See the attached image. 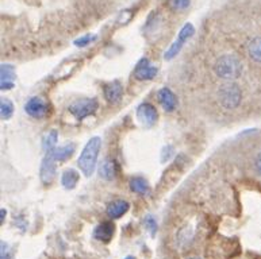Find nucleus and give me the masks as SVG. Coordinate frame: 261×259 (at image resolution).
<instances>
[{
	"label": "nucleus",
	"mask_w": 261,
	"mask_h": 259,
	"mask_svg": "<svg viewBox=\"0 0 261 259\" xmlns=\"http://www.w3.org/2000/svg\"><path fill=\"white\" fill-rule=\"evenodd\" d=\"M246 51L254 62L261 64V37H256L252 39L246 46Z\"/></svg>",
	"instance_id": "obj_17"
},
{
	"label": "nucleus",
	"mask_w": 261,
	"mask_h": 259,
	"mask_svg": "<svg viewBox=\"0 0 261 259\" xmlns=\"http://www.w3.org/2000/svg\"><path fill=\"white\" fill-rule=\"evenodd\" d=\"M98 109L96 99H82L69 105V112L77 120H83L90 115H94Z\"/></svg>",
	"instance_id": "obj_4"
},
{
	"label": "nucleus",
	"mask_w": 261,
	"mask_h": 259,
	"mask_svg": "<svg viewBox=\"0 0 261 259\" xmlns=\"http://www.w3.org/2000/svg\"><path fill=\"white\" fill-rule=\"evenodd\" d=\"M137 118L140 120L141 123L146 126V127H150L153 124L157 122V111L156 108L153 107L152 104H149V103H145V104H141L137 109Z\"/></svg>",
	"instance_id": "obj_9"
},
{
	"label": "nucleus",
	"mask_w": 261,
	"mask_h": 259,
	"mask_svg": "<svg viewBox=\"0 0 261 259\" xmlns=\"http://www.w3.org/2000/svg\"><path fill=\"white\" fill-rule=\"evenodd\" d=\"M56 178V159L53 158L51 151L46 153L41 163V181L45 185H50Z\"/></svg>",
	"instance_id": "obj_6"
},
{
	"label": "nucleus",
	"mask_w": 261,
	"mask_h": 259,
	"mask_svg": "<svg viewBox=\"0 0 261 259\" xmlns=\"http://www.w3.org/2000/svg\"><path fill=\"white\" fill-rule=\"evenodd\" d=\"M254 169H256L258 176H261V153L254 159Z\"/></svg>",
	"instance_id": "obj_26"
},
{
	"label": "nucleus",
	"mask_w": 261,
	"mask_h": 259,
	"mask_svg": "<svg viewBox=\"0 0 261 259\" xmlns=\"http://www.w3.org/2000/svg\"><path fill=\"white\" fill-rule=\"evenodd\" d=\"M0 74H2V82H0L2 89L3 91L11 89L14 87V80H15V68L10 64H4L2 65Z\"/></svg>",
	"instance_id": "obj_13"
},
{
	"label": "nucleus",
	"mask_w": 261,
	"mask_h": 259,
	"mask_svg": "<svg viewBox=\"0 0 261 259\" xmlns=\"http://www.w3.org/2000/svg\"><path fill=\"white\" fill-rule=\"evenodd\" d=\"M242 92L241 88L234 84L233 81H229L223 84L218 89V101L225 109H236L241 104Z\"/></svg>",
	"instance_id": "obj_3"
},
{
	"label": "nucleus",
	"mask_w": 261,
	"mask_h": 259,
	"mask_svg": "<svg viewBox=\"0 0 261 259\" xmlns=\"http://www.w3.org/2000/svg\"><path fill=\"white\" fill-rule=\"evenodd\" d=\"M24 111L34 119H42L47 113L46 101H43L41 97H32L24 105Z\"/></svg>",
	"instance_id": "obj_7"
},
{
	"label": "nucleus",
	"mask_w": 261,
	"mask_h": 259,
	"mask_svg": "<svg viewBox=\"0 0 261 259\" xmlns=\"http://www.w3.org/2000/svg\"><path fill=\"white\" fill-rule=\"evenodd\" d=\"M157 69L156 66H153L150 62L148 61V58H144L138 62V65L136 66V70H134V76H136L137 80H141V81H146V80H152V78L156 77Z\"/></svg>",
	"instance_id": "obj_8"
},
{
	"label": "nucleus",
	"mask_w": 261,
	"mask_h": 259,
	"mask_svg": "<svg viewBox=\"0 0 261 259\" xmlns=\"http://www.w3.org/2000/svg\"><path fill=\"white\" fill-rule=\"evenodd\" d=\"M100 147L101 139L99 136H94V138H91V139L87 142L86 147H84L82 151V155L79 157V169L82 170V173H84L86 177H91V176L94 174Z\"/></svg>",
	"instance_id": "obj_1"
},
{
	"label": "nucleus",
	"mask_w": 261,
	"mask_h": 259,
	"mask_svg": "<svg viewBox=\"0 0 261 259\" xmlns=\"http://www.w3.org/2000/svg\"><path fill=\"white\" fill-rule=\"evenodd\" d=\"M74 143H66L63 145V146L56 147L55 150L51 151V154H53V158L56 161H60V162H63V161H66V159H69L74 153Z\"/></svg>",
	"instance_id": "obj_16"
},
{
	"label": "nucleus",
	"mask_w": 261,
	"mask_h": 259,
	"mask_svg": "<svg viewBox=\"0 0 261 259\" xmlns=\"http://www.w3.org/2000/svg\"><path fill=\"white\" fill-rule=\"evenodd\" d=\"M114 232H115V225L111 221H103L94 229V238L103 243H109L110 240L113 239Z\"/></svg>",
	"instance_id": "obj_10"
},
{
	"label": "nucleus",
	"mask_w": 261,
	"mask_h": 259,
	"mask_svg": "<svg viewBox=\"0 0 261 259\" xmlns=\"http://www.w3.org/2000/svg\"><path fill=\"white\" fill-rule=\"evenodd\" d=\"M126 259H136V258H134V256H127Z\"/></svg>",
	"instance_id": "obj_29"
},
{
	"label": "nucleus",
	"mask_w": 261,
	"mask_h": 259,
	"mask_svg": "<svg viewBox=\"0 0 261 259\" xmlns=\"http://www.w3.org/2000/svg\"><path fill=\"white\" fill-rule=\"evenodd\" d=\"M0 215H2V223H3L4 217H6V209H2V211H0Z\"/></svg>",
	"instance_id": "obj_27"
},
{
	"label": "nucleus",
	"mask_w": 261,
	"mask_h": 259,
	"mask_svg": "<svg viewBox=\"0 0 261 259\" xmlns=\"http://www.w3.org/2000/svg\"><path fill=\"white\" fill-rule=\"evenodd\" d=\"M145 225H146V228H148L149 232H150V235L152 236L156 235L157 223H156V220H154V217L150 216V215L145 217Z\"/></svg>",
	"instance_id": "obj_24"
},
{
	"label": "nucleus",
	"mask_w": 261,
	"mask_h": 259,
	"mask_svg": "<svg viewBox=\"0 0 261 259\" xmlns=\"http://www.w3.org/2000/svg\"><path fill=\"white\" fill-rule=\"evenodd\" d=\"M103 93H105L106 100L110 101V103H118V101L122 99V95H123V87H122L121 81H111L110 84L105 85L103 88Z\"/></svg>",
	"instance_id": "obj_11"
},
{
	"label": "nucleus",
	"mask_w": 261,
	"mask_h": 259,
	"mask_svg": "<svg viewBox=\"0 0 261 259\" xmlns=\"http://www.w3.org/2000/svg\"><path fill=\"white\" fill-rule=\"evenodd\" d=\"M194 33H195V28H194V26H192L191 23L186 24V26L181 28V31L179 33V37H177V39H176L175 42H173V45H172V46L168 49L167 53L164 54V58L169 61V60H172V58L176 57V55L179 54V51L181 50V47L184 46V43L187 42L188 39L191 38L192 35H194Z\"/></svg>",
	"instance_id": "obj_5"
},
{
	"label": "nucleus",
	"mask_w": 261,
	"mask_h": 259,
	"mask_svg": "<svg viewBox=\"0 0 261 259\" xmlns=\"http://www.w3.org/2000/svg\"><path fill=\"white\" fill-rule=\"evenodd\" d=\"M188 259H200V258H198V256H192V258H188Z\"/></svg>",
	"instance_id": "obj_28"
},
{
	"label": "nucleus",
	"mask_w": 261,
	"mask_h": 259,
	"mask_svg": "<svg viewBox=\"0 0 261 259\" xmlns=\"http://www.w3.org/2000/svg\"><path fill=\"white\" fill-rule=\"evenodd\" d=\"M129 211V203L125 200H115V202L110 203L107 207V215L111 219H119Z\"/></svg>",
	"instance_id": "obj_14"
},
{
	"label": "nucleus",
	"mask_w": 261,
	"mask_h": 259,
	"mask_svg": "<svg viewBox=\"0 0 261 259\" xmlns=\"http://www.w3.org/2000/svg\"><path fill=\"white\" fill-rule=\"evenodd\" d=\"M130 189L138 194L148 193L149 184L142 177H133L130 180Z\"/></svg>",
	"instance_id": "obj_19"
},
{
	"label": "nucleus",
	"mask_w": 261,
	"mask_h": 259,
	"mask_svg": "<svg viewBox=\"0 0 261 259\" xmlns=\"http://www.w3.org/2000/svg\"><path fill=\"white\" fill-rule=\"evenodd\" d=\"M214 73L222 80L233 81L242 73V64L236 55L223 54L214 64Z\"/></svg>",
	"instance_id": "obj_2"
},
{
	"label": "nucleus",
	"mask_w": 261,
	"mask_h": 259,
	"mask_svg": "<svg viewBox=\"0 0 261 259\" xmlns=\"http://www.w3.org/2000/svg\"><path fill=\"white\" fill-rule=\"evenodd\" d=\"M79 182V173L73 169H68L61 176V184L65 189H73Z\"/></svg>",
	"instance_id": "obj_18"
},
{
	"label": "nucleus",
	"mask_w": 261,
	"mask_h": 259,
	"mask_svg": "<svg viewBox=\"0 0 261 259\" xmlns=\"http://www.w3.org/2000/svg\"><path fill=\"white\" fill-rule=\"evenodd\" d=\"M14 113V104L8 99H2V104H0V115L2 119L8 120Z\"/></svg>",
	"instance_id": "obj_21"
},
{
	"label": "nucleus",
	"mask_w": 261,
	"mask_h": 259,
	"mask_svg": "<svg viewBox=\"0 0 261 259\" xmlns=\"http://www.w3.org/2000/svg\"><path fill=\"white\" fill-rule=\"evenodd\" d=\"M95 39H96V35H84L82 38L76 39V41H74V45L79 47H84L87 46V45H90L91 42H94Z\"/></svg>",
	"instance_id": "obj_23"
},
{
	"label": "nucleus",
	"mask_w": 261,
	"mask_h": 259,
	"mask_svg": "<svg viewBox=\"0 0 261 259\" xmlns=\"http://www.w3.org/2000/svg\"><path fill=\"white\" fill-rule=\"evenodd\" d=\"M99 174H100L101 178H105L106 181H111L117 176V165L114 162L113 159H105L100 165V169H99Z\"/></svg>",
	"instance_id": "obj_15"
},
{
	"label": "nucleus",
	"mask_w": 261,
	"mask_h": 259,
	"mask_svg": "<svg viewBox=\"0 0 261 259\" xmlns=\"http://www.w3.org/2000/svg\"><path fill=\"white\" fill-rule=\"evenodd\" d=\"M159 101H160L161 107H163L167 112H172L177 105V99H176L175 93L172 92L169 88H163L157 93Z\"/></svg>",
	"instance_id": "obj_12"
},
{
	"label": "nucleus",
	"mask_w": 261,
	"mask_h": 259,
	"mask_svg": "<svg viewBox=\"0 0 261 259\" xmlns=\"http://www.w3.org/2000/svg\"><path fill=\"white\" fill-rule=\"evenodd\" d=\"M0 259H12V252L11 248L6 242H2V246H0Z\"/></svg>",
	"instance_id": "obj_25"
},
{
	"label": "nucleus",
	"mask_w": 261,
	"mask_h": 259,
	"mask_svg": "<svg viewBox=\"0 0 261 259\" xmlns=\"http://www.w3.org/2000/svg\"><path fill=\"white\" fill-rule=\"evenodd\" d=\"M190 0H168V6L173 10V11H184L190 7Z\"/></svg>",
	"instance_id": "obj_22"
},
{
	"label": "nucleus",
	"mask_w": 261,
	"mask_h": 259,
	"mask_svg": "<svg viewBox=\"0 0 261 259\" xmlns=\"http://www.w3.org/2000/svg\"><path fill=\"white\" fill-rule=\"evenodd\" d=\"M57 139H59V132L56 130H51L45 135L42 142L43 150L49 153V151H53L56 149V145H57Z\"/></svg>",
	"instance_id": "obj_20"
}]
</instances>
